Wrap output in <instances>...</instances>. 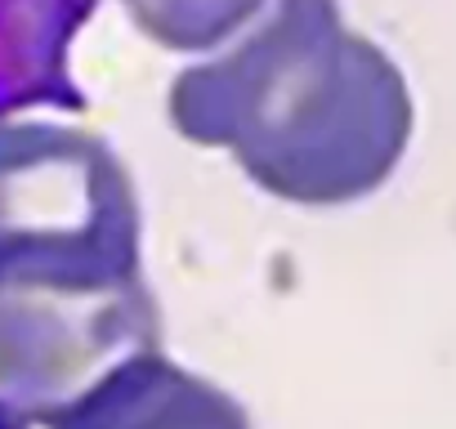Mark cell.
Instances as JSON below:
<instances>
[{
  "label": "cell",
  "mask_w": 456,
  "mask_h": 429,
  "mask_svg": "<svg viewBox=\"0 0 456 429\" xmlns=\"http://www.w3.org/2000/svg\"><path fill=\"white\" fill-rule=\"evenodd\" d=\"M170 125L228 148L282 201L345 206L403 161L411 94L398 63L345 28L336 0H273L251 36L175 77Z\"/></svg>",
  "instance_id": "obj_1"
},
{
  "label": "cell",
  "mask_w": 456,
  "mask_h": 429,
  "mask_svg": "<svg viewBox=\"0 0 456 429\" xmlns=\"http://www.w3.org/2000/svg\"><path fill=\"white\" fill-rule=\"evenodd\" d=\"M0 273L139 278V197L99 134L0 125Z\"/></svg>",
  "instance_id": "obj_2"
},
{
  "label": "cell",
  "mask_w": 456,
  "mask_h": 429,
  "mask_svg": "<svg viewBox=\"0 0 456 429\" xmlns=\"http://www.w3.org/2000/svg\"><path fill=\"white\" fill-rule=\"evenodd\" d=\"M157 349L161 309L143 273H0V402L28 425L50 429L117 367Z\"/></svg>",
  "instance_id": "obj_3"
},
{
  "label": "cell",
  "mask_w": 456,
  "mask_h": 429,
  "mask_svg": "<svg viewBox=\"0 0 456 429\" xmlns=\"http://www.w3.org/2000/svg\"><path fill=\"white\" fill-rule=\"evenodd\" d=\"M50 429H251V416L157 349L117 367Z\"/></svg>",
  "instance_id": "obj_4"
},
{
  "label": "cell",
  "mask_w": 456,
  "mask_h": 429,
  "mask_svg": "<svg viewBox=\"0 0 456 429\" xmlns=\"http://www.w3.org/2000/svg\"><path fill=\"white\" fill-rule=\"evenodd\" d=\"M94 0H0V125L23 108H86L72 81V41Z\"/></svg>",
  "instance_id": "obj_5"
},
{
  "label": "cell",
  "mask_w": 456,
  "mask_h": 429,
  "mask_svg": "<svg viewBox=\"0 0 456 429\" xmlns=\"http://www.w3.org/2000/svg\"><path fill=\"white\" fill-rule=\"evenodd\" d=\"M134 28L166 50H215L238 36L265 0H121Z\"/></svg>",
  "instance_id": "obj_6"
},
{
  "label": "cell",
  "mask_w": 456,
  "mask_h": 429,
  "mask_svg": "<svg viewBox=\"0 0 456 429\" xmlns=\"http://www.w3.org/2000/svg\"><path fill=\"white\" fill-rule=\"evenodd\" d=\"M0 429H28V420H23L14 407H5V402H0Z\"/></svg>",
  "instance_id": "obj_7"
}]
</instances>
